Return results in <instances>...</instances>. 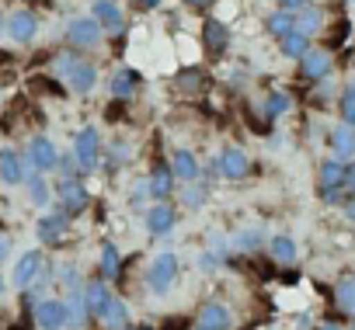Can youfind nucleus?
I'll return each mask as SVG.
<instances>
[{
    "label": "nucleus",
    "mask_w": 355,
    "mask_h": 330,
    "mask_svg": "<svg viewBox=\"0 0 355 330\" xmlns=\"http://www.w3.org/2000/svg\"><path fill=\"white\" fill-rule=\"evenodd\" d=\"M174 278H178V254L174 250H160L153 257L150 271H146V288L153 295H167V288H171Z\"/></svg>",
    "instance_id": "obj_1"
},
{
    "label": "nucleus",
    "mask_w": 355,
    "mask_h": 330,
    "mask_svg": "<svg viewBox=\"0 0 355 330\" xmlns=\"http://www.w3.org/2000/svg\"><path fill=\"white\" fill-rule=\"evenodd\" d=\"M73 156L80 163V171H94L98 160H101V136L94 125H84L77 136H73Z\"/></svg>",
    "instance_id": "obj_2"
},
{
    "label": "nucleus",
    "mask_w": 355,
    "mask_h": 330,
    "mask_svg": "<svg viewBox=\"0 0 355 330\" xmlns=\"http://www.w3.org/2000/svg\"><path fill=\"white\" fill-rule=\"evenodd\" d=\"M67 42H70L73 49H94V46L101 42V25H98V18H77V21H70Z\"/></svg>",
    "instance_id": "obj_3"
},
{
    "label": "nucleus",
    "mask_w": 355,
    "mask_h": 330,
    "mask_svg": "<svg viewBox=\"0 0 355 330\" xmlns=\"http://www.w3.org/2000/svg\"><path fill=\"white\" fill-rule=\"evenodd\" d=\"M56 199H60V212H67V216H80L84 209H87V188L77 181V178H67L63 185H60V192H56Z\"/></svg>",
    "instance_id": "obj_4"
},
{
    "label": "nucleus",
    "mask_w": 355,
    "mask_h": 330,
    "mask_svg": "<svg viewBox=\"0 0 355 330\" xmlns=\"http://www.w3.org/2000/svg\"><path fill=\"white\" fill-rule=\"evenodd\" d=\"M28 163H32V171H39V174L53 171L56 163H60L56 143H53V139H46V136H35V139L28 143Z\"/></svg>",
    "instance_id": "obj_5"
},
{
    "label": "nucleus",
    "mask_w": 355,
    "mask_h": 330,
    "mask_svg": "<svg viewBox=\"0 0 355 330\" xmlns=\"http://www.w3.org/2000/svg\"><path fill=\"white\" fill-rule=\"evenodd\" d=\"M35 320L42 330H63L70 323V306L63 299H42L35 309Z\"/></svg>",
    "instance_id": "obj_6"
},
{
    "label": "nucleus",
    "mask_w": 355,
    "mask_h": 330,
    "mask_svg": "<svg viewBox=\"0 0 355 330\" xmlns=\"http://www.w3.org/2000/svg\"><path fill=\"white\" fill-rule=\"evenodd\" d=\"M8 35H11V42L28 46V42L39 35V21H35V15H32V11H15V15L8 18Z\"/></svg>",
    "instance_id": "obj_7"
},
{
    "label": "nucleus",
    "mask_w": 355,
    "mask_h": 330,
    "mask_svg": "<svg viewBox=\"0 0 355 330\" xmlns=\"http://www.w3.org/2000/svg\"><path fill=\"white\" fill-rule=\"evenodd\" d=\"M216 167H220V174H223V178L241 181V178H248V174H251V160H248V153H241V149H223V153H220V160H216Z\"/></svg>",
    "instance_id": "obj_8"
},
{
    "label": "nucleus",
    "mask_w": 355,
    "mask_h": 330,
    "mask_svg": "<svg viewBox=\"0 0 355 330\" xmlns=\"http://www.w3.org/2000/svg\"><path fill=\"white\" fill-rule=\"evenodd\" d=\"M42 268H46V264H42V254H39V250L21 254L18 264H15V285H18V288H28V285L42 275Z\"/></svg>",
    "instance_id": "obj_9"
},
{
    "label": "nucleus",
    "mask_w": 355,
    "mask_h": 330,
    "mask_svg": "<svg viewBox=\"0 0 355 330\" xmlns=\"http://www.w3.org/2000/svg\"><path fill=\"white\" fill-rule=\"evenodd\" d=\"M334 188H348V167L338 156L320 163V192H334Z\"/></svg>",
    "instance_id": "obj_10"
},
{
    "label": "nucleus",
    "mask_w": 355,
    "mask_h": 330,
    "mask_svg": "<svg viewBox=\"0 0 355 330\" xmlns=\"http://www.w3.org/2000/svg\"><path fill=\"white\" fill-rule=\"evenodd\" d=\"M91 18H98V25H101L105 32H122V25H125V18H122V8L115 4V0H94Z\"/></svg>",
    "instance_id": "obj_11"
},
{
    "label": "nucleus",
    "mask_w": 355,
    "mask_h": 330,
    "mask_svg": "<svg viewBox=\"0 0 355 330\" xmlns=\"http://www.w3.org/2000/svg\"><path fill=\"white\" fill-rule=\"evenodd\" d=\"M300 70L306 80H324L331 73V53L327 49H306V56L300 59Z\"/></svg>",
    "instance_id": "obj_12"
},
{
    "label": "nucleus",
    "mask_w": 355,
    "mask_h": 330,
    "mask_svg": "<svg viewBox=\"0 0 355 330\" xmlns=\"http://www.w3.org/2000/svg\"><path fill=\"white\" fill-rule=\"evenodd\" d=\"M67 84H70L77 94H91V91H94V84H98V66H94V63H87V59H77V63H73V70L67 73Z\"/></svg>",
    "instance_id": "obj_13"
},
{
    "label": "nucleus",
    "mask_w": 355,
    "mask_h": 330,
    "mask_svg": "<svg viewBox=\"0 0 355 330\" xmlns=\"http://www.w3.org/2000/svg\"><path fill=\"white\" fill-rule=\"evenodd\" d=\"M67 219H70V216H67V212H60V209H56V212H49V216H42V219H39V226H35L39 240H42V244H60V240H63V233H67Z\"/></svg>",
    "instance_id": "obj_14"
},
{
    "label": "nucleus",
    "mask_w": 355,
    "mask_h": 330,
    "mask_svg": "<svg viewBox=\"0 0 355 330\" xmlns=\"http://www.w3.org/2000/svg\"><path fill=\"white\" fill-rule=\"evenodd\" d=\"M108 302H112V292H108L105 282H87L84 285V309H87V316H98L101 320V313H105Z\"/></svg>",
    "instance_id": "obj_15"
},
{
    "label": "nucleus",
    "mask_w": 355,
    "mask_h": 330,
    "mask_svg": "<svg viewBox=\"0 0 355 330\" xmlns=\"http://www.w3.org/2000/svg\"><path fill=\"white\" fill-rule=\"evenodd\" d=\"M0 181L4 185H21L25 181V160L15 149H0Z\"/></svg>",
    "instance_id": "obj_16"
},
{
    "label": "nucleus",
    "mask_w": 355,
    "mask_h": 330,
    "mask_svg": "<svg viewBox=\"0 0 355 330\" xmlns=\"http://www.w3.org/2000/svg\"><path fill=\"white\" fill-rule=\"evenodd\" d=\"M227 42H230V32H227V25L209 18V21L202 25V46H206V53L220 56V53L227 49Z\"/></svg>",
    "instance_id": "obj_17"
},
{
    "label": "nucleus",
    "mask_w": 355,
    "mask_h": 330,
    "mask_svg": "<svg viewBox=\"0 0 355 330\" xmlns=\"http://www.w3.org/2000/svg\"><path fill=\"white\" fill-rule=\"evenodd\" d=\"M136 84H139V73L136 70H115L112 80H108V91L115 101H129L136 94Z\"/></svg>",
    "instance_id": "obj_18"
},
{
    "label": "nucleus",
    "mask_w": 355,
    "mask_h": 330,
    "mask_svg": "<svg viewBox=\"0 0 355 330\" xmlns=\"http://www.w3.org/2000/svg\"><path fill=\"white\" fill-rule=\"evenodd\" d=\"M146 230H150V237H167L171 230H174V209L171 205H153L150 212H146Z\"/></svg>",
    "instance_id": "obj_19"
},
{
    "label": "nucleus",
    "mask_w": 355,
    "mask_h": 330,
    "mask_svg": "<svg viewBox=\"0 0 355 330\" xmlns=\"http://www.w3.org/2000/svg\"><path fill=\"white\" fill-rule=\"evenodd\" d=\"M230 309L223 306V302H206L202 309H199V327H206V330H227L230 327Z\"/></svg>",
    "instance_id": "obj_20"
},
{
    "label": "nucleus",
    "mask_w": 355,
    "mask_h": 330,
    "mask_svg": "<svg viewBox=\"0 0 355 330\" xmlns=\"http://www.w3.org/2000/svg\"><path fill=\"white\" fill-rule=\"evenodd\" d=\"M331 149H334L338 160H352V156H355V125L341 122V125L331 132Z\"/></svg>",
    "instance_id": "obj_21"
},
{
    "label": "nucleus",
    "mask_w": 355,
    "mask_h": 330,
    "mask_svg": "<svg viewBox=\"0 0 355 330\" xmlns=\"http://www.w3.org/2000/svg\"><path fill=\"white\" fill-rule=\"evenodd\" d=\"M171 171H174V178H182V181H196V178H199V160H196L189 149H174Z\"/></svg>",
    "instance_id": "obj_22"
},
{
    "label": "nucleus",
    "mask_w": 355,
    "mask_h": 330,
    "mask_svg": "<svg viewBox=\"0 0 355 330\" xmlns=\"http://www.w3.org/2000/svg\"><path fill=\"white\" fill-rule=\"evenodd\" d=\"M171 192H174V171L171 167H153L150 171V195L153 199H171Z\"/></svg>",
    "instance_id": "obj_23"
},
{
    "label": "nucleus",
    "mask_w": 355,
    "mask_h": 330,
    "mask_svg": "<svg viewBox=\"0 0 355 330\" xmlns=\"http://www.w3.org/2000/svg\"><path fill=\"white\" fill-rule=\"evenodd\" d=\"M265 28H268V35H275L279 42L289 35V32H296V15L293 11H275V15H268V21H265Z\"/></svg>",
    "instance_id": "obj_24"
},
{
    "label": "nucleus",
    "mask_w": 355,
    "mask_h": 330,
    "mask_svg": "<svg viewBox=\"0 0 355 330\" xmlns=\"http://www.w3.org/2000/svg\"><path fill=\"white\" fill-rule=\"evenodd\" d=\"M296 32H303V35H317V32H324V11L306 4V8L296 15Z\"/></svg>",
    "instance_id": "obj_25"
},
{
    "label": "nucleus",
    "mask_w": 355,
    "mask_h": 330,
    "mask_svg": "<svg viewBox=\"0 0 355 330\" xmlns=\"http://www.w3.org/2000/svg\"><path fill=\"white\" fill-rule=\"evenodd\" d=\"M101 323H105L108 330H125V327H129V309H125V302L112 299V302L105 306V313H101Z\"/></svg>",
    "instance_id": "obj_26"
},
{
    "label": "nucleus",
    "mask_w": 355,
    "mask_h": 330,
    "mask_svg": "<svg viewBox=\"0 0 355 330\" xmlns=\"http://www.w3.org/2000/svg\"><path fill=\"white\" fill-rule=\"evenodd\" d=\"M334 299H338V309H345L348 316H355V275H345L334 285Z\"/></svg>",
    "instance_id": "obj_27"
},
{
    "label": "nucleus",
    "mask_w": 355,
    "mask_h": 330,
    "mask_svg": "<svg viewBox=\"0 0 355 330\" xmlns=\"http://www.w3.org/2000/svg\"><path fill=\"white\" fill-rule=\"evenodd\" d=\"M174 84H178V91H185V94H199V91H206V73L189 66V70H182L174 77Z\"/></svg>",
    "instance_id": "obj_28"
},
{
    "label": "nucleus",
    "mask_w": 355,
    "mask_h": 330,
    "mask_svg": "<svg viewBox=\"0 0 355 330\" xmlns=\"http://www.w3.org/2000/svg\"><path fill=\"white\" fill-rule=\"evenodd\" d=\"M272 261H279V264H293L296 261V244H293V237H272Z\"/></svg>",
    "instance_id": "obj_29"
},
{
    "label": "nucleus",
    "mask_w": 355,
    "mask_h": 330,
    "mask_svg": "<svg viewBox=\"0 0 355 330\" xmlns=\"http://www.w3.org/2000/svg\"><path fill=\"white\" fill-rule=\"evenodd\" d=\"M306 49H310V35H303V32H289V35L282 39V53L293 56V59H303Z\"/></svg>",
    "instance_id": "obj_30"
},
{
    "label": "nucleus",
    "mask_w": 355,
    "mask_h": 330,
    "mask_svg": "<svg viewBox=\"0 0 355 330\" xmlns=\"http://www.w3.org/2000/svg\"><path fill=\"white\" fill-rule=\"evenodd\" d=\"M119 268H122L119 247H115V244H105V247H101V275H105V278H115Z\"/></svg>",
    "instance_id": "obj_31"
},
{
    "label": "nucleus",
    "mask_w": 355,
    "mask_h": 330,
    "mask_svg": "<svg viewBox=\"0 0 355 330\" xmlns=\"http://www.w3.org/2000/svg\"><path fill=\"white\" fill-rule=\"evenodd\" d=\"M28 181V199H32V205H46L49 202V185H46V178L35 171L32 178H25Z\"/></svg>",
    "instance_id": "obj_32"
},
{
    "label": "nucleus",
    "mask_w": 355,
    "mask_h": 330,
    "mask_svg": "<svg viewBox=\"0 0 355 330\" xmlns=\"http://www.w3.org/2000/svg\"><path fill=\"white\" fill-rule=\"evenodd\" d=\"M338 115H341V122L355 125V84H348V87L341 91V98H338Z\"/></svg>",
    "instance_id": "obj_33"
},
{
    "label": "nucleus",
    "mask_w": 355,
    "mask_h": 330,
    "mask_svg": "<svg viewBox=\"0 0 355 330\" xmlns=\"http://www.w3.org/2000/svg\"><path fill=\"white\" fill-rule=\"evenodd\" d=\"M289 104H293L289 91H275V94H268L265 115H268V118H279V115H286V111H289Z\"/></svg>",
    "instance_id": "obj_34"
},
{
    "label": "nucleus",
    "mask_w": 355,
    "mask_h": 330,
    "mask_svg": "<svg viewBox=\"0 0 355 330\" xmlns=\"http://www.w3.org/2000/svg\"><path fill=\"white\" fill-rule=\"evenodd\" d=\"M73 63H77V56H70V53L56 56V77H63V80H67V73L73 70Z\"/></svg>",
    "instance_id": "obj_35"
},
{
    "label": "nucleus",
    "mask_w": 355,
    "mask_h": 330,
    "mask_svg": "<svg viewBox=\"0 0 355 330\" xmlns=\"http://www.w3.org/2000/svg\"><path fill=\"white\" fill-rule=\"evenodd\" d=\"M164 330H189V320H185V316H174V320H164Z\"/></svg>",
    "instance_id": "obj_36"
},
{
    "label": "nucleus",
    "mask_w": 355,
    "mask_h": 330,
    "mask_svg": "<svg viewBox=\"0 0 355 330\" xmlns=\"http://www.w3.org/2000/svg\"><path fill=\"white\" fill-rule=\"evenodd\" d=\"M185 202H189V205H192V209H196V205H202V202H206V192H202V188H192V192H189V199H185Z\"/></svg>",
    "instance_id": "obj_37"
},
{
    "label": "nucleus",
    "mask_w": 355,
    "mask_h": 330,
    "mask_svg": "<svg viewBox=\"0 0 355 330\" xmlns=\"http://www.w3.org/2000/svg\"><path fill=\"white\" fill-rule=\"evenodd\" d=\"M279 4H282V11H303L310 0H279Z\"/></svg>",
    "instance_id": "obj_38"
},
{
    "label": "nucleus",
    "mask_w": 355,
    "mask_h": 330,
    "mask_svg": "<svg viewBox=\"0 0 355 330\" xmlns=\"http://www.w3.org/2000/svg\"><path fill=\"white\" fill-rule=\"evenodd\" d=\"M8 254H11V240L0 237V261H8Z\"/></svg>",
    "instance_id": "obj_39"
},
{
    "label": "nucleus",
    "mask_w": 355,
    "mask_h": 330,
    "mask_svg": "<svg viewBox=\"0 0 355 330\" xmlns=\"http://www.w3.org/2000/svg\"><path fill=\"white\" fill-rule=\"evenodd\" d=\"M136 4H139V11H153V8L160 4V0H136Z\"/></svg>",
    "instance_id": "obj_40"
},
{
    "label": "nucleus",
    "mask_w": 355,
    "mask_h": 330,
    "mask_svg": "<svg viewBox=\"0 0 355 330\" xmlns=\"http://www.w3.org/2000/svg\"><path fill=\"white\" fill-rule=\"evenodd\" d=\"M348 192L355 195V163H352V167H348Z\"/></svg>",
    "instance_id": "obj_41"
},
{
    "label": "nucleus",
    "mask_w": 355,
    "mask_h": 330,
    "mask_svg": "<svg viewBox=\"0 0 355 330\" xmlns=\"http://www.w3.org/2000/svg\"><path fill=\"white\" fill-rule=\"evenodd\" d=\"M185 4H192V8H206V4H213V0H185Z\"/></svg>",
    "instance_id": "obj_42"
},
{
    "label": "nucleus",
    "mask_w": 355,
    "mask_h": 330,
    "mask_svg": "<svg viewBox=\"0 0 355 330\" xmlns=\"http://www.w3.org/2000/svg\"><path fill=\"white\" fill-rule=\"evenodd\" d=\"M348 219H355V199L348 202Z\"/></svg>",
    "instance_id": "obj_43"
},
{
    "label": "nucleus",
    "mask_w": 355,
    "mask_h": 330,
    "mask_svg": "<svg viewBox=\"0 0 355 330\" xmlns=\"http://www.w3.org/2000/svg\"><path fill=\"white\" fill-rule=\"evenodd\" d=\"M320 330H341V327H338V323H327V327H320Z\"/></svg>",
    "instance_id": "obj_44"
},
{
    "label": "nucleus",
    "mask_w": 355,
    "mask_h": 330,
    "mask_svg": "<svg viewBox=\"0 0 355 330\" xmlns=\"http://www.w3.org/2000/svg\"><path fill=\"white\" fill-rule=\"evenodd\" d=\"M0 295H4V278H0Z\"/></svg>",
    "instance_id": "obj_45"
},
{
    "label": "nucleus",
    "mask_w": 355,
    "mask_h": 330,
    "mask_svg": "<svg viewBox=\"0 0 355 330\" xmlns=\"http://www.w3.org/2000/svg\"><path fill=\"white\" fill-rule=\"evenodd\" d=\"M352 330H355V316H352Z\"/></svg>",
    "instance_id": "obj_46"
},
{
    "label": "nucleus",
    "mask_w": 355,
    "mask_h": 330,
    "mask_svg": "<svg viewBox=\"0 0 355 330\" xmlns=\"http://www.w3.org/2000/svg\"><path fill=\"white\" fill-rule=\"evenodd\" d=\"M125 330H136V327H125Z\"/></svg>",
    "instance_id": "obj_47"
},
{
    "label": "nucleus",
    "mask_w": 355,
    "mask_h": 330,
    "mask_svg": "<svg viewBox=\"0 0 355 330\" xmlns=\"http://www.w3.org/2000/svg\"><path fill=\"white\" fill-rule=\"evenodd\" d=\"M199 330H206V327H199Z\"/></svg>",
    "instance_id": "obj_48"
}]
</instances>
